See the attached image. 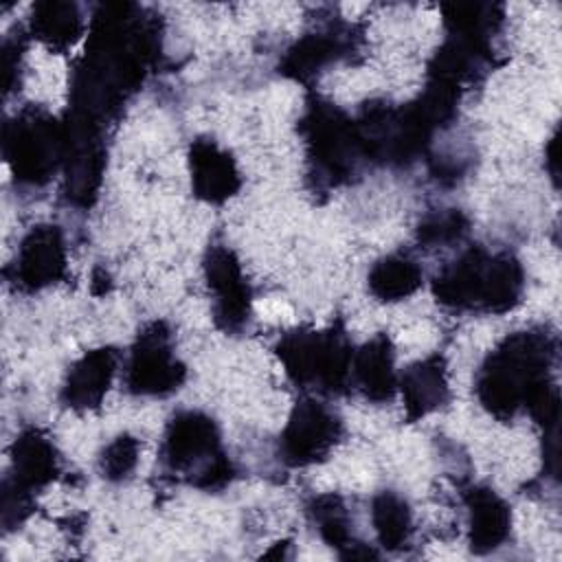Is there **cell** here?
Here are the masks:
<instances>
[{"mask_svg": "<svg viewBox=\"0 0 562 562\" xmlns=\"http://www.w3.org/2000/svg\"><path fill=\"white\" fill-rule=\"evenodd\" d=\"M303 123L310 158L323 176L331 180L347 176L358 156L364 154L358 127L336 108L318 103L310 110Z\"/></svg>", "mask_w": 562, "mask_h": 562, "instance_id": "8992f818", "label": "cell"}, {"mask_svg": "<svg viewBox=\"0 0 562 562\" xmlns=\"http://www.w3.org/2000/svg\"><path fill=\"white\" fill-rule=\"evenodd\" d=\"M522 268L507 255L470 248L435 279V296L454 310L505 312L522 294Z\"/></svg>", "mask_w": 562, "mask_h": 562, "instance_id": "7a4b0ae2", "label": "cell"}, {"mask_svg": "<svg viewBox=\"0 0 562 562\" xmlns=\"http://www.w3.org/2000/svg\"><path fill=\"white\" fill-rule=\"evenodd\" d=\"M553 342L544 331L507 336L485 360L476 380L481 404L496 417L529 408L544 424H555L558 393L549 384Z\"/></svg>", "mask_w": 562, "mask_h": 562, "instance_id": "6da1fadb", "label": "cell"}, {"mask_svg": "<svg viewBox=\"0 0 562 562\" xmlns=\"http://www.w3.org/2000/svg\"><path fill=\"white\" fill-rule=\"evenodd\" d=\"M340 437L338 417L321 402L305 400L292 411L283 435L281 452L292 465H310L329 454Z\"/></svg>", "mask_w": 562, "mask_h": 562, "instance_id": "ba28073f", "label": "cell"}, {"mask_svg": "<svg viewBox=\"0 0 562 562\" xmlns=\"http://www.w3.org/2000/svg\"><path fill=\"white\" fill-rule=\"evenodd\" d=\"M422 285L419 266L402 255L378 261L369 272V290L380 301H402Z\"/></svg>", "mask_w": 562, "mask_h": 562, "instance_id": "e0dca14e", "label": "cell"}, {"mask_svg": "<svg viewBox=\"0 0 562 562\" xmlns=\"http://www.w3.org/2000/svg\"><path fill=\"white\" fill-rule=\"evenodd\" d=\"M314 520L318 525V531L325 542H329L336 549H347V558H360V551L349 531V516L338 496H318L312 507Z\"/></svg>", "mask_w": 562, "mask_h": 562, "instance_id": "44dd1931", "label": "cell"}, {"mask_svg": "<svg viewBox=\"0 0 562 562\" xmlns=\"http://www.w3.org/2000/svg\"><path fill=\"white\" fill-rule=\"evenodd\" d=\"M342 50L340 37L331 31L323 33H310L307 37L299 40L294 48L283 59V70L288 75H294L299 79H305L321 68H325L329 61H334Z\"/></svg>", "mask_w": 562, "mask_h": 562, "instance_id": "d6986e66", "label": "cell"}, {"mask_svg": "<svg viewBox=\"0 0 562 562\" xmlns=\"http://www.w3.org/2000/svg\"><path fill=\"white\" fill-rule=\"evenodd\" d=\"M206 283L215 299V318L224 329H239L250 314V290L241 266L228 248L215 246L204 261Z\"/></svg>", "mask_w": 562, "mask_h": 562, "instance_id": "9c48e42d", "label": "cell"}, {"mask_svg": "<svg viewBox=\"0 0 562 562\" xmlns=\"http://www.w3.org/2000/svg\"><path fill=\"white\" fill-rule=\"evenodd\" d=\"M285 373L305 386L338 389L351 375L353 351L345 338L329 331H292L277 347Z\"/></svg>", "mask_w": 562, "mask_h": 562, "instance_id": "277c9868", "label": "cell"}, {"mask_svg": "<svg viewBox=\"0 0 562 562\" xmlns=\"http://www.w3.org/2000/svg\"><path fill=\"white\" fill-rule=\"evenodd\" d=\"M33 35L53 48L70 46L83 31V18L72 2H42L33 11Z\"/></svg>", "mask_w": 562, "mask_h": 562, "instance_id": "ac0fdd59", "label": "cell"}, {"mask_svg": "<svg viewBox=\"0 0 562 562\" xmlns=\"http://www.w3.org/2000/svg\"><path fill=\"white\" fill-rule=\"evenodd\" d=\"M465 233V220L459 211H441L426 217L419 226V239L424 244H448Z\"/></svg>", "mask_w": 562, "mask_h": 562, "instance_id": "603a6c76", "label": "cell"}, {"mask_svg": "<svg viewBox=\"0 0 562 562\" xmlns=\"http://www.w3.org/2000/svg\"><path fill=\"white\" fill-rule=\"evenodd\" d=\"M162 459L171 472L189 476L200 487H215L231 479V463L220 450L217 426L198 411L178 413L169 422Z\"/></svg>", "mask_w": 562, "mask_h": 562, "instance_id": "3957f363", "label": "cell"}, {"mask_svg": "<svg viewBox=\"0 0 562 562\" xmlns=\"http://www.w3.org/2000/svg\"><path fill=\"white\" fill-rule=\"evenodd\" d=\"M371 522L386 549H400L411 536V509L393 492H380L371 503Z\"/></svg>", "mask_w": 562, "mask_h": 562, "instance_id": "ffe728a7", "label": "cell"}, {"mask_svg": "<svg viewBox=\"0 0 562 562\" xmlns=\"http://www.w3.org/2000/svg\"><path fill=\"white\" fill-rule=\"evenodd\" d=\"M4 149L20 180L44 182L66 158V132L44 114H24L7 127Z\"/></svg>", "mask_w": 562, "mask_h": 562, "instance_id": "5b68a950", "label": "cell"}, {"mask_svg": "<svg viewBox=\"0 0 562 562\" xmlns=\"http://www.w3.org/2000/svg\"><path fill=\"white\" fill-rule=\"evenodd\" d=\"M184 367L173 353L165 325L154 323L138 334L127 360V386L140 395H165L182 382Z\"/></svg>", "mask_w": 562, "mask_h": 562, "instance_id": "52a82bcc", "label": "cell"}, {"mask_svg": "<svg viewBox=\"0 0 562 562\" xmlns=\"http://www.w3.org/2000/svg\"><path fill=\"white\" fill-rule=\"evenodd\" d=\"M66 270V248L57 226H35L20 244L15 281L29 290L55 283Z\"/></svg>", "mask_w": 562, "mask_h": 562, "instance_id": "30bf717a", "label": "cell"}, {"mask_svg": "<svg viewBox=\"0 0 562 562\" xmlns=\"http://www.w3.org/2000/svg\"><path fill=\"white\" fill-rule=\"evenodd\" d=\"M116 373V353L112 349H94L79 358L64 382V402L72 408H92L108 393Z\"/></svg>", "mask_w": 562, "mask_h": 562, "instance_id": "4fadbf2b", "label": "cell"}, {"mask_svg": "<svg viewBox=\"0 0 562 562\" xmlns=\"http://www.w3.org/2000/svg\"><path fill=\"white\" fill-rule=\"evenodd\" d=\"M13 483L33 492L50 483L57 474V454L55 446L37 430H26L15 439L13 446Z\"/></svg>", "mask_w": 562, "mask_h": 562, "instance_id": "2e32d148", "label": "cell"}, {"mask_svg": "<svg viewBox=\"0 0 562 562\" xmlns=\"http://www.w3.org/2000/svg\"><path fill=\"white\" fill-rule=\"evenodd\" d=\"M351 375L371 400H389L397 386L393 349L389 338L375 336L351 360Z\"/></svg>", "mask_w": 562, "mask_h": 562, "instance_id": "5bb4252c", "label": "cell"}, {"mask_svg": "<svg viewBox=\"0 0 562 562\" xmlns=\"http://www.w3.org/2000/svg\"><path fill=\"white\" fill-rule=\"evenodd\" d=\"M193 191L209 202L228 200L239 187L235 160L213 140H195L189 154Z\"/></svg>", "mask_w": 562, "mask_h": 562, "instance_id": "8fae6325", "label": "cell"}, {"mask_svg": "<svg viewBox=\"0 0 562 562\" xmlns=\"http://www.w3.org/2000/svg\"><path fill=\"white\" fill-rule=\"evenodd\" d=\"M470 547L476 553H487L501 547L512 527V514L507 503L487 487H472L465 494Z\"/></svg>", "mask_w": 562, "mask_h": 562, "instance_id": "7c38bea8", "label": "cell"}, {"mask_svg": "<svg viewBox=\"0 0 562 562\" xmlns=\"http://www.w3.org/2000/svg\"><path fill=\"white\" fill-rule=\"evenodd\" d=\"M404 404L411 417H424L448 397L446 371L439 358H426L408 367L400 380Z\"/></svg>", "mask_w": 562, "mask_h": 562, "instance_id": "9a60e30c", "label": "cell"}, {"mask_svg": "<svg viewBox=\"0 0 562 562\" xmlns=\"http://www.w3.org/2000/svg\"><path fill=\"white\" fill-rule=\"evenodd\" d=\"M136 459H138L136 439L121 435L105 448L101 457V472L108 479H123L134 470Z\"/></svg>", "mask_w": 562, "mask_h": 562, "instance_id": "7402d4cb", "label": "cell"}]
</instances>
